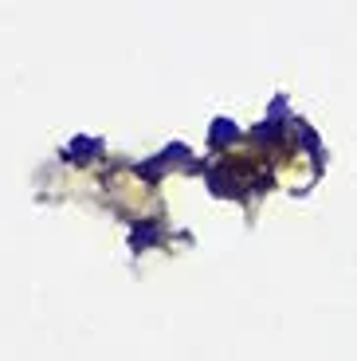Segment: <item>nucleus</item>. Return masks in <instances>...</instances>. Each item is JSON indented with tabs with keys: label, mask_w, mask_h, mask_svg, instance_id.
Instances as JSON below:
<instances>
[{
	"label": "nucleus",
	"mask_w": 357,
	"mask_h": 361,
	"mask_svg": "<svg viewBox=\"0 0 357 361\" xmlns=\"http://www.w3.org/2000/svg\"><path fill=\"white\" fill-rule=\"evenodd\" d=\"M232 137H240V130L232 126V122H212V142H232Z\"/></svg>",
	"instance_id": "obj_1"
}]
</instances>
